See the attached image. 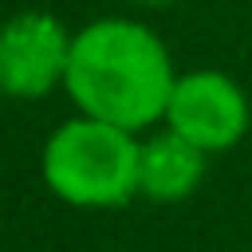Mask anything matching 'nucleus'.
Masks as SVG:
<instances>
[{
    "instance_id": "obj_3",
    "label": "nucleus",
    "mask_w": 252,
    "mask_h": 252,
    "mask_svg": "<svg viewBox=\"0 0 252 252\" xmlns=\"http://www.w3.org/2000/svg\"><path fill=\"white\" fill-rule=\"evenodd\" d=\"M161 126L181 134L185 142H193L197 150H205L213 158L248 138L252 102H248V91L232 75H224L217 67H193V71L177 75Z\"/></svg>"
},
{
    "instance_id": "obj_5",
    "label": "nucleus",
    "mask_w": 252,
    "mask_h": 252,
    "mask_svg": "<svg viewBox=\"0 0 252 252\" xmlns=\"http://www.w3.org/2000/svg\"><path fill=\"white\" fill-rule=\"evenodd\" d=\"M209 169V154L185 142L173 130H161L142 142V165H138V193L154 205H181L189 201Z\"/></svg>"
},
{
    "instance_id": "obj_4",
    "label": "nucleus",
    "mask_w": 252,
    "mask_h": 252,
    "mask_svg": "<svg viewBox=\"0 0 252 252\" xmlns=\"http://www.w3.org/2000/svg\"><path fill=\"white\" fill-rule=\"evenodd\" d=\"M71 28L51 12H16L0 24V94L16 102L47 98L71 63Z\"/></svg>"
},
{
    "instance_id": "obj_1",
    "label": "nucleus",
    "mask_w": 252,
    "mask_h": 252,
    "mask_svg": "<svg viewBox=\"0 0 252 252\" xmlns=\"http://www.w3.org/2000/svg\"><path fill=\"white\" fill-rule=\"evenodd\" d=\"M177 71L161 35L130 16H98L71 35L63 94L75 114L122 130H150L165 118Z\"/></svg>"
},
{
    "instance_id": "obj_2",
    "label": "nucleus",
    "mask_w": 252,
    "mask_h": 252,
    "mask_svg": "<svg viewBox=\"0 0 252 252\" xmlns=\"http://www.w3.org/2000/svg\"><path fill=\"white\" fill-rule=\"evenodd\" d=\"M142 138L91 114L59 122L39 154V177L71 209H122L138 193Z\"/></svg>"
},
{
    "instance_id": "obj_6",
    "label": "nucleus",
    "mask_w": 252,
    "mask_h": 252,
    "mask_svg": "<svg viewBox=\"0 0 252 252\" xmlns=\"http://www.w3.org/2000/svg\"><path fill=\"white\" fill-rule=\"evenodd\" d=\"M130 4H138V8H154V12H161V8H173V4H181V0H130Z\"/></svg>"
}]
</instances>
